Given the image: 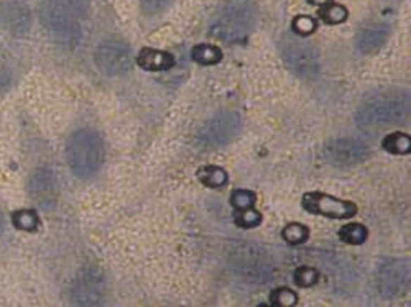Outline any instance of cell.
<instances>
[{
	"label": "cell",
	"instance_id": "obj_1",
	"mask_svg": "<svg viewBox=\"0 0 411 307\" xmlns=\"http://www.w3.org/2000/svg\"><path fill=\"white\" fill-rule=\"evenodd\" d=\"M104 141L94 130H76L66 143V162L77 178H91L104 163Z\"/></svg>",
	"mask_w": 411,
	"mask_h": 307
},
{
	"label": "cell",
	"instance_id": "obj_2",
	"mask_svg": "<svg viewBox=\"0 0 411 307\" xmlns=\"http://www.w3.org/2000/svg\"><path fill=\"white\" fill-rule=\"evenodd\" d=\"M408 102L406 99L395 97H374L365 102L355 114V124L362 130H377L380 126L401 124L408 114Z\"/></svg>",
	"mask_w": 411,
	"mask_h": 307
},
{
	"label": "cell",
	"instance_id": "obj_3",
	"mask_svg": "<svg viewBox=\"0 0 411 307\" xmlns=\"http://www.w3.org/2000/svg\"><path fill=\"white\" fill-rule=\"evenodd\" d=\"M40 20L50 33L65 45H76L81 40V27L70 8L58 0H43Z\"/></svg>",
	"mask_w": 411,
	"mask_h": 307
},
{
	"label": "cell",
	"instance_id": "obj_4",
	"mask_svg": "<svg viewBox=\"0 0 411 307\" xmlns=\"http://www.w3.org/2000/svg\"><path fill=\"white\" fill-rule=\"evenodd\" d=\"M255 25V13L248 7H229L211 25V37L226 43L246 40Z\"/></svg>",
	"mask_w": 411,
	"mask_h": 307
},
{
	"label": "cell",
	"instance_id": "obj_5",
	"mask_svg": "<svg viewBox=\"0 0 411 307\" xmlns=\"http://www.w3.org/2000/svg\"><path fill=\"white\" fill-rule=\"evenodd\" d=\"M241 125V117L236 112H219L201 129L198 141L204 148H219L236 138Z\"/></svg>",
	"mask_w": 411,
	"mask_h": 307
},
{
	"label": "cell",
	"instance_id": "obj_6",
	"mask_svg": "<svg viewBox=\"0 0 411 307\" xmlns=\"http://www.w3.org/2000/svg\"><path fill=\"white\" fill-rule=\"evenodd\" d=\"M283 60L288 67L298 76L312 77L317 74L320 61H317L316 50L303 40H283L280 43Z\"/></svg>",
	"mask_w": 411,
	"mask_h": 307
},
{
	"label": "cell",
	"instance_id": "obj_7",
	"mask_svg": "<svg viewBox=\"0 0 411 307\" xmlns=\"http://www.w3.org/2000/svg\"><path fill=\"white\" fill-rule=\"evenodd\" d=\"M96 65L106 76H124L132 70L129 46L120 41H104L97 46Z\"/></svg>",
	"mask_w": 411,
	"mask_h": 307
},
{
	"label": "cell",
	"instance_id": "obj_8",
	"mask_svg": "<svg viewBox=\"0 0 411 307\" xmlns=\"http://www.w3.org/2000/svg\"><path fill=\"white\" fill-rule=\"evenodd\" d=\"M369 155L364 141L355 138H336L324 146V157L337 168L355 166L364 162Z\"/></svg>",
	"mask_w": 411,
	"mask_h": 307
},
{
	"label": "cell",
	"instance_id": "obj_9",
	"mask_svg": "<svg viewBox=\"0 0 411 307\" xmlns=\"http://www.w3.org/2000/svg\"><path fill=\"white\" fill-rule=\"evenodd\" d=\"M410 286V263L405 260H386L379 270L380 294L386 299L398 297Z\"/></svg>",
	"mask_w": 411,
	"mask_h": 307
},
{
	"label": "cell",
	"instance_id": "obj_10",
	"mask_svg": "<svg viewBox=\"0 0 411 307\" xmlns=\"http://www.w3.org/2000/svg\"><path fill=\"white\" fill-rule=\"evenodd\" d=\"M303 207L311 214H321V216L332 218H349L357 214V206L354 202L341 201L322 192H308L303 197Z\"/></svg>",
	"mask_w": 411,
	"mask_h": 307
},
{
	"label": "cell",
	"instance_id": "obj_11",
	"mask_svg": "<svg viewBox=\"0 0 411 307\" xmlns=\"http://www.w3.org/2000/svg\"><path fill=\"white\" fill-rule=\"evenodd\" d=\"M0 27L13 35H25L32 27V12L22 0H6L0 4Z\"/></svg>",
	"mask_w": 411,
	"mask_h": 307
},
{
	"label": "cell",
	"instance_id": "obj_12",
	"mask_svg": "<svg viewBox=\"0 0 411 307\" xmlns=\"http://www.w3.org/2000/svg\"><path fill=\"white\" fill-rule=\"evenodd\" d=\"M390 35V28L385 23H372V25L362 28L355 38L357 50L362 53H374L380 50Z\"/></svg>",
	"mask_w": 411,
	"mask_h": 307
},
{
	"label": "cell",
	"instance_id": "obj_13",
	"mask_svg": "<svg viewBox=\"0 0 411 307\" xmlns=\"http://www.w3.org/2000/svg\"><path fill=\"white\" fill-rule=\"evenodd\" d=\"M140 67H144L146 71H166L175 65L173 56L168 55L165 51L151 50V48H145L140 51L139 58H137Z\"/></svg>",
	"mask_w": 411,
	"mask_h": 307
},
{
	"label": "cell",
	"instance_id": "obj_14",
	"mask_svg": "<svg viewBox=\"0 0 411 307\" xmlns=\"http://www.w3.org/2000/svg\"><path fill=\"white\" fill-rule=\"evenodd\" d=\"M55 174L50 169H38L30 181V191L40 199L43 194H50L55 189Z\"/></svg>",
	"mask_w": 411,
	"mask_h": 307
},
{
	"label": "cell",
	"instance_id": "obj_15",
	"mask_svg": "<svg viewBox=\"0 0 411 307\" xmlns=\"http://www.w3.org/2000/svg\"><path fill=\"white\" fill-rule=\"evenodd\" d=\"M193 60L203 66H213L221 63L222 51L214 45H198L193 50Z\"/></svg>",
	"mask_w": 411,
	"mask_h": 307
},
{
	"label": "cell",
	"instance_id": "obj_16",
	"mask_svg": "<svg viewBox=\"0 0 411 307\" xmlns=\"http://www.w3.org/2000/svg\"><path fill=\"white\" fill-rule=\"evenodd\" d=\"M381 145L391 155H406L411 151V138L408 135L400 133V131L386 135Z\"/></svg>",
	"mask_w": 411,
	"mask_h": 307
},
{
	"label": "cell",
	"instance_id": "obj_17",
	"mask_svg": "<svg viewBox=\"0 0 411 307\" xmlns=\"http://www.w3.org/2000/svg\"><path fill=\"white\" fill-rule=\"evenodd\" d=\"M198 179L208 188H221L227 183V173L219 166H204L198 171Z\"/></svg>",
	"mask_w": 411,
	"mask_h": 307
},
{
	"label": "cell",
	"instance_id": "obj_18",
	"mask_svg": "<svg viewBox=\"0 0 411 307\" xmlns=\"http://www.w3.org/2000/svg\"><path fill=\"white\" fill-rule=\"evenodd\" d=\"M339 237L349 245H362L369 237V232L362 223H347L339 230Z\"/></svg>",
	"mask_w": 411,
	"mask_h": 307
},
{
	"label": "cell",
	"instance_id": "obj_19",
	"mask_svg": "<svg viewBox=\"0 0 411 307\" xmlns=\"http://www.w3.org/2000/svg\"><path fill=\"white\" fill-rule=\"evenodd\" d=\"M12 221L17 228L27 232H35L40 226V217L35 211H17L13 212Z\"/></svg>",
	"mask_w": 411,
	"mask_h": 307
},
{
	"label": "cell",
	"instance_id": "obj_20",
	"mask_svg": "<svg viewBox=\"0 0 411 307\" xmlns=\"http://www.w3.org/2000/svg\"><path fill=\"white\" fill-rule=\"evenodd\" d=\"M310 237V230L305 226H300V223H290L283 228V238L290 243V245H300V243H305Z\"/></svg>",
	"mask_w": 411,
	"mask_h": 307
},
{
	"label": "cell",
	"instance_id": "obj_21",
	"mask_svg": "<svg viewBox=\"0 0 411 307\" xmlns=\"http://www.w3.org/2000/svg\"><path fill=\"white\" fill-rule=\"evenodd\" d=\"M320 280V273L311 266H301L295 273V281L300 287H312Z\"/></svg>",
	"mask_w": 411,
	"mask_h": 307
},
{
	"label": "cell",
	"instance_id": "obj_22",
	"mask_svg": "<svg viewBox=\"0 0 411 307\" xmlns=\"http://www.w3.org/2000/svg\"><path fill=\"white\" fill-rule=\"evenodd\" d=\"M321 17L329 25H339V23H342L347 18V8L337 6V4H332V6L321 12Z\"/></svg>",
	"mask_w": 411,
	"mask_h": 307
},
{
	"label": "cell",
	"instance_id": "obj_23",
	"mask_svg": "<svg viewBox=\"0 0 411 307\" xmlns=\"http://www.w3.org/2000/svg\"><path fill=\"white\" fill-rule=\"evenodd\" d=\"M255 201H257L255 192L246 191V189H239V191H234L232 197H231L232 206L236 207L237 211H244V209L252 207L253 204H255Z\"/></svg>",
	"mask_w": 411,
	"mask_h": 307
},
{
	"label": "cell",
	"instance_id": "obj_24",
	"mask_svg": "<svg viewBox=\"0 0 411 307\" xmlns=\"http://www.w3.org/2000/svg\"><path fill=\"white\" fill-rule=\"evenodd\" d=\"M262 222V214L253 211V209H244V211H237L236 214V223L241 227L251 228V227H257L258 223Z\"/></svg>",
	"mask_w": 411,
	"mask_h": 307
},
{
	"label": "cell",
	"instance_id": "obj_25",
	"mask_svg": "<svg viewBox=\"0 0 411 307\" xmlns=\"http://www.w3.org/2000/svg\"><path fill=\"white\" fill-rule=\"evenodd\" d=\"M317 28V23L315 18L308 17V15H300L296 17L295 20H293V30L295 33H298L300 37H306V35H311L312 32H315Z\"/></svg>",
	"mask_w": 411,
	"mask_h": 307
},
{
	"label": "cell",
	"instance_id": "obj_26",
	"mask_svg": "<svg viewBox=\"0 0 411 307\" xmlns=\"http://www.w3.org/2000/svg\"><path fill=\"white\" fill-rule=\"evenodd\" d=\"M272 302L280 307H290L296 304L298 296H296V292L286 289V287H282V289H277L275 292H273Z\"/></svg>",
	"mask_w": 411,
	"mask_h": 307
},
{
	"label": "cell",
	"instance_id": "obj_27",
	"mask_svg": "<svg viewBox=\"0 0 411 307\" xmlns=\"http://www.w3.org/2000/svg\"><path fill=\"white\" fill-rule=\"evenodd\" d=\"M171 4V0H141V8L148 13V15H155V13H161Z\"/></svg>",
	"mask_w": 411,
	"mask_h": 307
},
{
	"label": "cell",
	"instance_id": "obj_28",
	"mask_svg": "<svg viewBox=\"0 0 411 307\" xmlns=\"http://www.w3.org/2000/svg\"><path fill=\"white\" fill-rule=\"evenodd\" d=\"M66 2L70 4L71 8H75L80 13H86L91 7V0H66Z\"/></svg>",
	"mask_w": 411,
	"mask_h": 307
},
{
	"label": "cell",
	"instance_id": "obj_29",
	"mask_svg": "<svg viewBox=\"0 0 411 307\" xmlns=\"http://www.w3.org/2000/svg\"><path fill=\"white\" fill-rule=\"evenodd\" d=\"M8 84H11V77L0 71V94H4V91L8 89Z\"/></svg>",
	"mask_w": 411,
	"mask_h": 307
},
{
	"label": "cell",
	"instance_id": "obj_30",
	"mask_svg": "<svg viewBox=\"0 0 411 307\" xmlns=\"http://www.w3.org/2000/svg\"><path fill=\"white\" fill-rule=\"evenodd\" d=\"M311 4H316V6H324V4L331 2V0H310Z\"/></svg>",
	"mask_w": 411,
	"mask_h": 307
},
{
	"label": "cell",
	"instance_id": "obj_31",
	"mask_svg": "<svg viewBox=\"0 0 411 307\" xmlns=\"http://www.w3.org/2000/svg\"><path fill=\"white\" fill-rule=\"evenodd\" d=\"M4 227H6V222H4V216L2 212H0V233L4 232Z\"/></svg>",
	"mask_w": 411,
	"mask_h": 307
}]
</instances>
